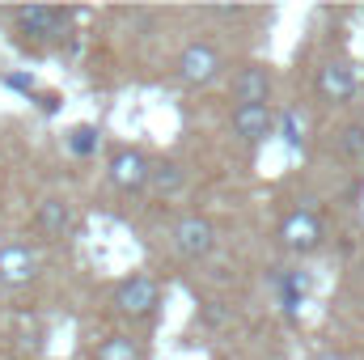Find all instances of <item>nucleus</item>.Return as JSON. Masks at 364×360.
I'll return each mask as SVG.
<instances>
[{"mask_svg": "<svg viewBox=\"0 0 364 360\" xmlns=\"http://www.w3.org/2000/svg\"><path fill=\"white\" fill-rule=\"evenodd\" d=\"M110 305H114V314L127 318V322H149V318L161 309V284H157V275L136 271V275L119 280Z\"/></svg>", "mask_w": 364, "mask_h": 360, "instance_id": "nucleus-1", "label": "nucleus"}, {"mask_svg": "<svg viewBox=\"0 0 364 360\" xmlns=\"http://www.w3.org/2000/svg\"><path fill=\"white\" fill-rule=\"evenodd\" d=\"M275 238H279V246H284L288 255L305 259V255L322 250V242H326V225H322V216H318L314 208H292V212H284Z\"/></svg>", "mask_w": 364, "mask_h": 360, "instance_id": "nucleus-2", "label": "nucleus"}, {"mask_svg": "<svg viewBox=\"0 0 364 360\" xmlns=\"http://www.w3.org/2000/svg\"><path fill=\"white\" fill-rule=\"evenodd\" d=\"M73 21V9H51V4H30L13 9V34L21 43H55Z\"/></svg>", "mask_w": 364, "mask_h": 360, "instance_id": "nucleus-3", "label": "nucleus"}, {"mask_svg": "<svg viewBox=\"0 0 364 360\" xmlns=\"http://www.w3.org/2000/svg\"><path fill=\"white\" fill-rule=\"evenodd\" d=\"M106 179L114 182L123 195H136V191H144V186L153 182V157H149L144 149L119 144V149H110V157H106Z\"/></svg>", "mask_w": 364, "mask_h": 360, "instance_id": "nucleus-4", "label": "nucleus"}, {"mask_svg": "<svg viewBox=\"0 0 364 360\" xmlns=\"http://www.w3.org/2000/svg\"><path fill=\"white\" fill-rule=\"evenodd\" d=\"M174 73H178L182 85H191V90H203V85H212V81L225 73V55H220L212 43L195 38V43H186V47L178 51V64H174Z\"/></svg>", "mask_w": 364, "mask_h": 360, "instance_id": "nucleus-5", "label": "nucleus"}, {"mask_svg": "<svg viewBox=\"0 0 364 360\" xmlns=\"http://www.w3.org/2000/svg\"><path fill=\"white\" fill-rule=\"evenodd\" d=\"M314 90L326 106H348L360 97V68L352 60H326L314 77Z\"/></svg>", "mask_w": 364, "mask_h": 360, "instance_id": "nucleus-6", "label": "nucleus"}, {"mask_svg": "<svg viewBox=\"0 0 364 360\" xmlns=\"http://www.w3.org/2000/svg\"><path fill=\"white\" fill-rule=\"evenodd\" d=\"M170 238H174V250H178L182 259H191V263H199V259H208L216 250V225L208 216H199V212L178 216L174 229H170Z\"/></svg>", "mask_w": 364, "mask_h": 360, "instance_id": "nucleus-7", "label": "nucleus"}, {"mask_svg": "<svg viewBox=\"0 0 364 360\" xmlns=\"http://www.w3.org/2000/svg\"><path fill=\"white\" fill-rule=\"evenodd\" d=\"M275 123L279 115L272 110V102H246V106H233L229 115V127L242 144H263L267 136H275Z\"/></svg>", "mask_w": 364, "mask_h": 360, "instance_id": "nucleus-8", "label": "nucleus"}, {"mask_svg": "<svg viewBox=\"0 0 364 360\" xmlns=\"http://www.w3.org/2000/svg\"><path fill=\"white\" fill-rule=\"evenodd\" d=\"M43 271V255L26 242H9L0 246V284L4 288H26L30 280H38Z\"/></svg>", "mask_w": 364, "mask_h": 360, "instance_id": "nucleus-9", "label": "nucleus"}, {"mask_svg": "<svg viewBox=\"0 0 364 360\" xmlns=\"http://www.w3.org/2000/svg\"><path fill=\"white\" fill-rule=\"evenodd\" d=\"M34 225H38V233L47 242H68L77 233V212H73V203L64 195H47L38 203V212H34Z\"/></svg>", "mask_w": 364, "mask_h": 360, "instance_id": "nucleus-10", "label": "nucleus"}, {"mask_svg": "<svg viewBox=\"0 0 364 360\" xmlns=\"http://www.w3.org/2000/svg\"><path fill=\"white\" fill-rule=\"evenodd\" d=\"M272 90H275V77L263 60H250V64H242V68L233 73V97H237V106H246V102H267Z\"/></svg>", "mask_w": 364, "mask_h": 360, "instance_id": "nucleus-11", "label": "nucleus"}, {"mask_svg": "<svg viewBox=\"0 0 364 360\" xmlns=\"http://www.w3.org/2000/svg\"><path fill=\"white\" fill-rule=\"evenodd\" d=\"M272 284H275V297H279V305L288 309V314H296L301 305H305V297H309V271H301V268H284V271H275L272 275Z\"/></svg>", "mask_w": 364, "mask_h": 360, "instance_id": "nucleus-12", "label": "nucleus"}, {"mask_svg": "<svg viewBox=\"0 0 364 360\" xmlns=\"http://www.w3.org/2000/svg\"><path fill=\"white\" fill-rule=\"evenodd\" d=\"M93 360H149V348L136 339V335H106L97 344Z\"/></svg>", "mask_w": 364, "mask_h": 360, "instance_id": "nucleus-13", "label": "nucleus"}, {"mask_svg": "<svg viewBox=\"0 0 364 360\" xmlns=\"http://www.w3.org/2000/svg\"><path fill=\"white\" fill-rule=\"evenodd\" d=\"M157 195H178L182 186H186V174H182V166L178 162H153V182H149Z\"/></svg>", "mask_w": 364, "mask_h": 360, "instance_id": "nucleus-14", "label": "nucleus"}, {"mask_svg": "<svg viewBox=\"0 0 364 360\" xmlns=\"http://www.w3.org/2000/svg\"><path fill=\"white\" fill-rule=\"evenodd\" d=\"M64 149H68L73 157H93V153H97V127H93V123H77V127H68Z\"/></svg>", "mask_w": 364, "mask_h": 360, "instance_id": "nucleus-15", "label": "nucleus"}, {"mask_svg": "<svg viewBox=\"0 0 364 360\" xmlns=\"http://www.w3.org/2000/svg\"><path fill=\"white\" fill-rule=\"evenodd\" d=\"M339 153L348 162H364V119H352L339 127Z\"/></svg>", "mask_w": 364, "mask_h": 360, "instance_id": "nucleus-16", "label": "nucleus"}, {"mask_svg": "<svg viewBox=\"0 0 364 360\" xmlns=\"http://www.w3.org/2000/svg\"><path fill=\"white\" fill-rule=\"evenodd\" d=\"M275 132L284 136V144H288V149H301V144H305V123H301V115H296V110H284V115H279V123H275Z\"/></svg>", "mask_w": 364, "mask_h": 360, "instance_id": "nucleus-17", "label": "nucleus"}, {"mask_svg": "<svg viewBox=\"0 0 364 360\" xmlns=\"http://www.w3.org/2000/svg\"><path fill=\"white\" fill-rule=\"evenodd\" d=\"M309 360H348V356H343L339 348H318V352H314Z\"/></svg>", "mask_w": 364, "mask_h": 360, "instance_id": "nucleus-18", "label": "nucleus"}]
</instances>
